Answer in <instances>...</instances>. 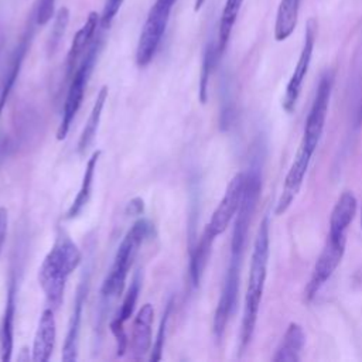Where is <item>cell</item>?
Listing matches in <instances>:
<instances>
[{
    "label": "cell",
    "instance_id": "d4e9b609",
    "mask_svg": "<svg viewBox=\"0 0 362 362\" xmlns=\"http://www.w3.org/2000/svg\"><path fill=\"white\" fill-rule=\"evenodd\" d=\"M301 0H280L276 24H274V38L277 41L287 40L297 25L298 10Z\"/></svg>",
    "mask_w": 362,
    "mask_h": 362
},
{
    "label": "cell",
    "instance_id": "4fadbf2b",
    "mask_svg": "<svg viewBox=\"0 0 362 362\" xmlns=\"http://www.w3.org/2000/svg\"><path fill=\"white\" fill-rule=\"evenodd\" d=\"M141 281H143V274L141 270L139 269L136 274L132 279V283L123 297V301L120 304V308L116 314V317L110 322V331L116 339V354L117 356H123L127 351L129 345V338L124 329V322L133 315L140 290H141Z\"/></svg>",
    "mask_w": 362,
    "mask_h": 362
},
{
    "label": "cell",
    "instance_id": "1f68e13d",
    "mask_svg": "<svg viewBox=\"0 0 362 362\" xmlns=\"http://www.w3.org/2000/svg\"><path fill=\"white\" fill-rule=\"evenodd\" d=\"M8 229V211L6 206H0V255L4 247Z\"/></svg>",
    "mask_w": 362,
    "mask_h": 362
},
{
    "label": "cell",
    "instance_id": "9c48e42d",
    "mask_svg": "<svg viewBox=\"0 0 362 362\" xmlns=\"http://www.w3.org/2000/svg\"><path fill=\"white\" fill-rule=\"evenodd\" d=\"M240 264L239 262H229L226 274L223 279L221 296L214 314V337L216 341H221L226 325L236 308L238 293H239V279H240Z\"/></svg>",
    "mask_w": 362,
    "mask_h": 362
},
{
    "label": "cell",
    "instance_id": "7c38bea8",
    "mask_svg": "<svg viewBox=\"0 0 362 362\" xmlns=\"http://www.w3.org/2000/svg\"><path fill=\"white\" fill-rule=\"evenodd\" d=\"M89 280H90V266L83 269L79 284L76 287V294L74 300L72 314L68 322V331L65 335L64 346H62V361L74 362L78 359V348H79V328L82 321V311L85 307V300L89 291Z\"/></svg>",
    "mask_w": 362,
    "mask_h": 362
},
{
    "label": "cell",
    "instance_id": "ba28073f",
    "mask_svg": "<svg viewBox=\"0 0 362 362\" xmlns=\"http://www.w3.org/2000/svg\"><path fill=\"white\" fill-rule=\"evenodd\" d=\"M346 238H337V236H327V242L314 264L311 277L305 287V298L310 301L313 300L322 286L329 280L335 269L339 266L344 253H345Z\"/></svg>",
    "mask_w": 362,
    "mask_h": 362
},
{
    "label": "cell",
    "instance_id": "ffe728a7",
    "mask_svg": "<svg viewBox=\"0 0 362 362\" xmlns=\"http://www.w3.org/2000/svg\"><path fill=\"white\" fill-rule=\"evenodd\" d=\"M30 40H31V30H28L21 41L18 42V45L16 47L13 55H11V59H10V64H8V68H7V72L3 78V82H1V88H0V116H1V112L7 103V99L11 93V89L18 78V74H20V69H21V65H23V61H24V57H25V52L28 49V45H30Z\"/></svg>",
    "mask_w": 362,
    "mask_h": 362
},
{
    "label": "cell",
    "instance_id": "d590c367",
    "mask_svg": "<svg viewBox=\"0 0 362 362\" xmlns=\"http://www.w3.org/2000/svg\"><path fill=\"white\" fill-rule=\"evenodd\" d=\"M361 225H362V209H361Z\"/></svg>",
    "mask_w": 362,
    "mask_h": 362
},
{
    "label": "cell",
    "instance_id": "ac0fdd59",
    "mask_svg": "<svg viewBox=\"0 0 362 362\" xmlns=\"http://www.w3.org/2000/svg\"><path fill=\"white\" fill-rule=\"evenodd\" d=\"M57 338V322L54 315V308L48 307L42 311L38 327L33 341V361L34 362H47L54 351Z\"/></svg>",
    "mask_w": 362,
    "mask_h": 362
},
{
    "label": "cell",
    "instance_id": "484cf974",
    "mask_svg": "<svg viewBox=\"0 0 362 362\" xmlns=\"http://www.w3.org/2000/svg\"><path fill=\"white\" fill-rule=\"evenodd\" d=\"M242 3H243V0H226L225 1L223 10L221 14V20H219V30H218V44H216L218 55H222V52L225 51V48L229 42V38H230V34H232V30H233L235 21L238 18Z\"/></svg>",
    "mask_w": 362,
    "mask_h": 362
},
{
    "label": "cell",
    "instance_id": "836d02e7",
    "mask_svg": "<svg viewBox=\"0 0 362 362\" xmlns=\"http://www.w3.org/2000/svg\"><path fill=\"white\" fill-rule=\"evenodd\" d=\"M358 123L359 124L362 123V100H361V105H359V109H358Z\"/></svg>",
    "mask_w": 362,
    "mask_h": 362
},
{
    "label": "cell",
    "instance_id": "6da1fadb",
    "mask_svg": "<svg viewBox=\"0 0 362 362\" xmlns=\"http://www.w3.org/2000/svg\"><path fill=\"white\" fill-rule=\"evenodd\" d=\"M81 262L82 253L76 243L64 230H59L38 269V284L51 308L55 310L61 305L66 280Z\"/></svg>",
    "mask_w": 362,
    "mask_h": 362
},
{
    "label": "cell",
    "instance_id": "d6a6232c",
    "mask_svg": "<svg viewBox=\"0 0 362 362\" xmlns=\"http://www.w3.org/2000/svg\"><path fill=\"white\" fill-rule=\"evenodd\" d=\"M204 3H205V0H195V3H194V10L198 11V10L204 6Z\"/></svg>",
    "mask_w": 362,
    "mask_h": 362
},
{
    "label": "cell",
    "instance_id": "f1b7e54d",
    "mask_svg": "<svg viewBox=\"0 0 362 362\" xmlns=\"http://www.w3.org/2000/svg\"><path fill=\"white\" fill-rule=\"evenodd\" d=\"M68 20H69V13L65 7H62L55 17V21H54V25L51 30V35L48 40V51L49 52H54L57 49V47L65 33V28L68 25Z\"/></svg>",
    "mask_w": 362,
    "mask_h": 362
},
{
    "label": "cell",
    "instance_id": "277c9868",
    "mask_svg": "<svg viewBox=\"0 0 362 362\" xmlns=\"http://www.w3.org/2000/svg\"><path fill=\"white\" fill-rule=\"evenodd\" d=\"M102 40H103L102 34L95 37L90 47L83 54L82 59L79 61L76 69L74 71V74L71 76V83H69L68 93H66L65 103H64V109H62V117H61L59 126L57 129V139L58 140H64L66 137V134L69 132V127H71V123H72L75 115L78 113V110L82 105L89 76L93 71V66L96 64V59H98V55H99V51H100V47H102Z\"/></svg>",
    "mask_w": 362,
    "mask_h": 362
},
{
    "label": "cell",
    "instance_id": "9a60e30c",
    "mask_svg": "<svg viewBox=\"0 0 362 362\" xmlns=\"http://www.w3.org/2000/svg\"><path fill=\"white\" fill-rule=\"evenodd\" d=\"M154 320V310L150 303L141 305L137 311L129 339L127 349L133 361H141L151 348V327Z\"/></svg>",
    "mask_w": 362,
    "mask_h": 362
},
{
    "label": "cell",
    "instance_id": "8fae6325",
    "mask_svg": "<svg viewBox=\"0 0 362 362\" xmlns=\"http://www.w3.org/2000/svg\"><path fill=\"white\" fill-rule=\"evenodd\" d=\"M245 188V173H238L228 184L225 194L214 211L209 222L205 226V230L214 238L223 233L229 226L230 221L235 218L243 195Z\"/></svg>",
    "mask_w": 362,
    "mask_h": 362
},
{
    "label": "cell",
    "instance_id": "f546056e",
    "mask_svg": "<svg viewBox=\"0 0 362 362\" xmlns=\"http://www.w3.org/2000/svg\"><path fill=\"white\" fill-rule=\"evenodd\" d=\"M124 0H105L103 10L100 13V31L109 30L113 18L116 17L120 6Z\"/></svg>",
    "mask_w": 362,
    "mask_h": 362
},
{
    "label": "cell",
    "instance_id": "52a82bcc",
    "mask_svg": "<svg viewBox=\"0 0 362 362\" xmlns=\"http://www.w3.org/2000/svg\"><path fill=\"white\" fill-rule=\"evenodd\" d=\"M332 83H334L332 74L329 71H325L320 78L314 102L305 119L303 140L300 146L305 147L313 154L317 150V146L320 143V139L324 130V124L328 113V105H329L331 92H332Z\"/></svg>",
    "mask_w": 362,
    "mask_h": 362
},
{
    "label": "cell",
    "instance_id": "603a6c76",
    "mask_svg": "<svg viewBox=\"0 0 362 362\" xmlns=\"http://www.w3.org/2000/svg\"><path fill=\"white\" fill-rule=\"evenodd\" d=\"M106 100H107V86H102L100 90L98 92V95H96L92 110H90L89 117L85 123V127H83V130L79 136V140H78V153L79 154H83L88 150V147L92 144V141H93V139L98 133L102 112H103Z\"/></svg>",
    "mask_w": 362,
    "mask_h": 362
},
{
    "label": "cell",
    "instance_id": "3957f363",
    "mask_svg": "<svg viewBox=\"0 0 362 362\" xmlns=\"http://www.w3.org/2000/svg\"><path fill=\"white\" fill-rule=\"evenodd\" d=\"M150 226L151 225L146 219H139L124 235L115 255L112 267L100 287V294L103 300L115 298L122 293L129 270L139 253V249L143 245L144 239L148 236Z\"/></svg>",
    "mask_w": 362,
    "mask_h": 362
},
{
    "label": "cell",
    "instance_id": "8992f818",
    "mask_svg": "<svg viewBox=\"0 0 362 362\" xmlns=\"http://www.w3.org/2000/svg\"><path fill=\"white\" fill-rule=\"evenodd\" d=\"M171 10H173L171 7L157 0L148 10V14L141 28V33L137 41V48H136V64L140 68L147 66L154 58L160 47V42L163 40V35L165 33Z\"/></svg>",
    "mask_w": 362,
    "mask_h": 362
},
{
    "label": "cell",
    "instance_id": "7402d4cb",
    "mask_svg": "<svg viewBox=\"0 0 362 362\" xmlns=\"http://www.w3.org/2000/svg\"><path fill=\"white\" fill-rule=\"evenodd\" d=\"M100 150H96L88 160L85 171H83V177H82V182L79 187V191L76 194V197L74 198L71 206L68 208L65 218L66 219H74L76 218L82 209L86 206V204L89 202L90 194H92V184H93V177H95V171H96V165L100 157Z\"/></svg>",
    "mask_w": 362,
    "mask_h": 362
},
{
    "label": "cell",
    "instance_id": "7a4b0ae2",
    "mask_svg": "<svg viewBox=\"0 0 362 362\" xmlns=\"http://www.w3.org/2000/svg\"><path fill=\"white\" fill-rule=\"evenodd\" d=\"M267 259H269V218L264 216L259 225L255 243H253V252H252V260H250V269H249V277H247V288L245 296V305H243V317H242V325H240V339H239V351L243 352L253 337L256 320L259 314V307L264 290V281L267 274Z\"/></svg>",
    "mask_w": 362,
    "mask_h": 362
},
{
    "label": "cell",
    "instance_id": "4dcf8cb0",
    "mask_svg": "<svg viewBox=\"0 0 362 362\" xmlns=\"http://www.w3.org/2000/svg\"><path fill=\"white\" fill-rule=\"evenodd\" d=\"M54 4H55V0H38V6L35 11V23L38 25H44L51 20L54 14Z\"/></svg>",
    "mask_w": 362,
    "mask_h": 362
},
{
    "label": "cell",
    "instance_id": "5bb4252c",
    "mask_svg": "<svg viewBox=\"0 0 362 362\" xmlns=\"http://www.w3.org/2000/svg\"><path fill=\"white\" fill-rule=\"evenodd\" d=\"M311 157H313V153L308 151L305 147L300 146L298 147V151L290 165V170L286 175V180H284V185H283V189H281V194L279 197V201L276 204V215H281L284 214L288 206L293 204L294 198L297 197L301 185H303V181H304V177H305V173L308 170V164L311 161Z\"/></svg>",
    "mask_w": 362,
    "mask_h": 362
},
{
    "label": "cell",
    "instance_id": "44dd1931",
    "mask_svg": "<svg viewBox=\"0 0 362 362\" xmlns=\"http://www.w3.org/2000/svg\"><path fill=\"white\" fill-rule=\"evenodd\" d=\"M305 344V334L297 322L288 324L284 337L273 356L274 362H297Z\"/></svg>",
    "mask_w": 362,
    "mask_h": 362
},
{
    "label": "cell",
    "instance_id": "2e32d148",
    "mask_svg": "<svg viewBox=\"0 0 362 362\" xmlns=\"http://www.w3.org/2000/svg\"><path fill=\"white\" fill-rule=\"evenodd\" d=\"M17 307V277L14 270H11L7 286V297L4 304V313L0 327V351L1 361L8 362L11 359L13 344H14V317Z\"/></svg>",
    "mask_w": 362,
    "mask_h": 362
},
{
    "label": "cell",
    "instance_id": "4316f807",
    "mask_svg": "<svg viewBox=\"0 0 362 362\" xmlns=\"http://www.w3.org/2000/svg\"><path fill=\"white\" fill-rule=\"evenodd\" d=\"M173 298L168 300V303L165 304V310L163 313L161 321H160V327H158V332L156 337V341L153 344V349H151V355H150V361L156 362L161 359V354L164 349V341H165V334H167V327H168V321H170V314H171V308H173Z\"/></svg>",
    "mask_w": 362,
    "mask_h": 362
},
{
    "label": "cell",
    "instance_id": "e575fe53",
    "mask_svg": "<svg viewBox=\"0 0 362 362\" xmlns=\"http://www.w3.org/2000/svg\"><path fill=\"white\" fill-rule=\"evenodd\" d=\"M158 1H161V3H164V4H167V6H170V7H174V3H175L177 0H158Z\"/></svg>",
    "mask_w": 362,
    "mask_h": 362
},
{
    "label": "cell",
    "instance_id": "5b68a950",
    "mask_svg": "<svg viewBox=\"0 0 362 362\" xmlns=\"http://www.w3.org/2000/svg\"><path fill=\"white\" fill-rule=\"evenodd\" d=\"M262 188V177L257 168H250L247 174H245V188L242 195L240 206L235 215L232 239H230V256L229 259L242 260L245 245L247 240V232L252 222V216L255 214L257 199Z\"/></svg>",
    "mask_w": 362,
    "mask_h": 362
},
{
    "label": "cell",
    "instance_id": "30bf717a",
    "mask_svg": "<svg viewBox=\"0 0 362 362\" xmlns=\"http://www.w3.org/2000/svg\"><path fill=\"white\" fill-rule=\"evenodd\" d=\"M315 37H317V23L314 18H310L305 25L304 42H303V48H301L297 65L290 76V81L286 86V93L283 98V107L287 112H293L296 107V103L298 100L304 79L307 76V72H308V68L311 64Z\"/></svg>",
    "mask_w": 362,
    "mask_h": 362
},
{
    "label": "cell",
    "instance_id": "d6986e66",
    "mask_svg": "<svg viewBox=\"0 0 362 362\" xmlns=\"http://www.w3.org/2000/svg\"><path fill=\"white\" fill-rule=\"evenodd\" d=\"M356 198L352 192L345 191L338 198L329 216V236L346 238V230L356 214Z\"/></svg>",
    "mask_w": 362,
    "mask_h": 362
},
{
    "label": "cell",
    "instance_id": "e0dca14e",
    "mask_svg": "<svg viewBox=\"0 0 362 362\" xmlns=\"http://www.w3.org/2000/svg\"><path fill=\"white\" fill-rule=\"evenodd\" d=\"M98 28H100V14H98L96 11H92V13H89L85 24L76 31V34L72 40V44L69 47V51L66 55V76L68 78L72 76V74L76 69L83 54L90 47V44L95 40V35L98 33Z\"/></svg>",
    "mask_w": 362,
    "mask_h": 362
},
{
    "label": "cell",
    "instance_id": "83f0119b",
    "mask_svg": "<svg viewBox=\"0 0 362 362\" xmlns=\"http://www.w3.org/2000/svg\"><path fill=\"white\" fill-rule=\"evenodd\" d=\"M219 57L216 52V47L214 48L212 45L206 48L204 54V61H202V69H201V82H199V100L201 103L206 102V95H208V81L209 75L215 62V58Z\"/></svg>",
    "mask_w": 362,
    "mask_h": 362
},
{
    "label": "cell",
    "instance_id": "cb8c5ba5",
    "mask_svg": "<svg viewBox=\"0 0 362 362\" xmlns=\"http://www.w3.org/2000/svg\"><path fill=\"white\" fill-rule=\"evenodd\" d=\"M214 240H215V238L204 229L199 240L197 242L195 247L191 250L189 276H191V281L195 287L199 286V283H201L204 270H205L206 263L209 260V255H211Z\"/></svg>",
    "mask_w": 362,
    "mask_h": 362
}]
</instances>
